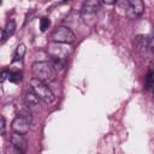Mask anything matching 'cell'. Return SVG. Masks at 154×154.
<instances>
[{
    "label": "cell",
    "mask_w": 154,
    "mask_h": 154,
    "mask_svg": "<svg viewBox=\"0 0 154 154\" xmlns=\"http://www.w3.org/2000/svg\"><path fill=\"white\" fill-rule=\"evenodd\" d=\"M31 72H32L34 78H36V79L46 83V84L52 83L57 77L55 69L48 61H36V63H34L32 66H31Z\"/></svg>",
    "instance_id": "obj_1"
},
{
    "label": "cell",
    "mask_w": 154,
    "mask_h": 154,
    "mask_svg": "<svg viewBox=\"0 0 154 154\" xmlns=\"http://www.w3.org/2000/svg\"><path fill=\"white\" fill-rule=\"evenodd\" d=\"M101 1L106 5H114L116 2H118V0H101Z\"/></svg>",
    "instance_id": "obj_19"
},
{
    "label": "cell",
    "mask_w": 154,
    "mask_h": 154,
    "mask_svg": "<svg viewBox=\"0 0 154 154\" xmlns=\"http://www.w3.org/2000/svg\"><path fill=\"white\" fill-rule=\"evenodd\" d=\"M49 26H51V19L47 18V17L41 18V20H40V30H41L42 32H45Z\"/></svg>",
    "instance_id": "obj_15"
},
{
    "label": "cell",
    "mask_w": 154,
    "mask_h": 154,
    "mask_svg": "<svg viewBox=\"0 0 154 154\" xmlns=\"http://www.w3.org/2000/svg\"><path fill=\"white\" fill-rule=\"evenodd\" d=\"M4 37H5V34H4V29L0 26V41H1Z\"/></svg>",
    "instance_id": "obj_20"
},
{
    "label": "cell",
    "mask_w": 154,
    "mask_h": 154,
    "mask_svg": "<svg viewBox=\"0 0 154 154\" xmlns=\"http://www.w3.org/2000/svg\"><path fill=\"white\" fill-rule=\"evenodd\" d=\"M134 49L140 55H147L153 51V40L150 36L137 35L134 37Z\"/></svg>",
    "instance_id": "obj_3"
},
{
    "label": "cell",
    "mask_w": 154,
    "mask_h": 154,
    "mask_svg": "<svg viewBox=\"0 0 154 154\" xmlns=\"http://www.w3.org/2000/svg\"><path fill=\"white\" fill-rule=\"evenodd\" d=\"M101 7V0H85L82 5V13L94 14Z\"/></svg>",
    "instance_id": "obj_9"
},
{
    "label": "cell",
    "mask_w": 154,
    "mask_h": 154,
    "mask_svg": "<svg viewBox=\"0 0 154 154\" xmlns=\"http://www.w3.org/2000/svg\"><path fill=\"white\" fill-rule=\"evenodd\" d=\"M125 10H126V16L129 18H136L143 13L144 4L142 0H126Z\"/></svg>",
    "instance_id": "obj_5"
},
{
    "label": "cell",
    "mask_w": 154,
    "mask_h": 154,
    "mask_svg": "<svg viewBox=\"0 0 154 154\" xmlns=\"http://www.w3.org/2000/svg\"><path fill=\"white\" fill-rule=\"evenodd\" d=\"M11 144L13 146V148L19 152V153H23L26 150V140L24 137V135L22 134H18V132H13L12 136H11Z\"/></svg>",
    "instance_id": "obj_8"
},
{
    "label": "cell",
    "mask_w": 154,
    "mask_h": 154,
    "mask_svg": "<svg viewBox=\"0 0 154 154\" xmlns=\"http://www.w3.org/2000/svg\"><path fill=\"white\" fill-rule=\"evenodd\" d=\"M30 88L38 96V99L42 100L43 102L51 103V102L54 101V94H53V91L49 89V87L46 83H43V82H41V81H38V79L32 77L30 79Z\"/></svg>",
    "instance_id": "obj_2"
},
{
    "label": "cell",
    "mask_w": 154,
    "mask_h": 154,
    "mask_svg": "<svg viewBox=\"0 0 154 154\" xmlns=\"http://www.w3.org/2000/svg\"><path fill=\"white\" fill-rule=\"evenodd\" d=\"M6 132V123L5 119L0 116V135H4Z\"/></svg>",
    "instance_id": "obj_18"
},
{
    "label": "cell",
    "mask_w": 154,
    "mask_h": 154,
    "mask_svg": "<svg viewBox=\"0 0 154 154\" xmlns=\"http://www.w3.org/2000/svg\"><path fill=\"white\" fill-rule=\"evenodd\" d=\"M18 116L22 117V118H24V119H26V120L31 124V122H32V116H31V112H30V109H29V107H28L26 105H25L24 107L19 108V111H18Z\"/></svg>",
    "instance_id": "obj_13"
},
{
    "label": "cell",
    "mask_w": 154,
    "mask_h": 154,
    "mask_svg": "<svg viewBox=\"0 0 154 154\" xmlns=\"http://www.w3.org/2000/svg\"><path fill=\"white\" fill-rule=\"evenodd\" d=\"M144 87L147 90H150L153 87V72L149 71L148 75L146 76V82H144Z\"/></svg>",
    "instance_id": "obj_16"
},
{
    "label": "cell",
    "mask_w": 154,
    "mask_h": 154,
    "mask_svg": "<svg viewBox=\"0 0 154 154\" xmlns=\"http://www.w3.org/2000/svg\"><path fill=\"white\" fill-rule=\"evenodd\" d=\"M1 4H2V0H0V5H1Z\"/></svg>",
    "instance_id": "obj_21"
},
{
    "label": "cell",
    "mask_w": 154,
    "mask_h": 154,
    "mask_svg": "<svg viewBox=\"0 0 154 154\" xmlns=\"http://www.w3.org/2000/svg\"><path fill=\"white\" fill-rule=\"evenodd\" d=\"M11 128H12L13 132H18V134H22V135H26V134L29 132V130H30V123H29L26 119H24V118L17 116V117L12 120Z\"/></svg>",
    "instance_id": "obj_7"
},
{
    "label": "cell",
    "mask_w": 154,
    "mask_h": 154,
    "mask_svg": "<svg viewBox=\"0 0 154 154\" xmlns=\"http://www.w3.org/2000/svg\"><path fill=\"white\" fill-rule=\"evenodd\" d=\"M25 52H26V47L24 43H19L16 48V52H14V58H13V61H22L23 57L25 55Z\"/></svg>",
    "instance_id": "obj_11"
},
{
    "label": "cell",
    "mask_w": 154,
    "mask_h": 154,
    "mask_svg": "<svg viewBox=\"0 0 154 154\" xmlns=\"http://www.w3.org/2000/svg\"><path fill=\"white\" fill-rule=\"evenodd\" d=\"M8 76H10V71L8 70H2L0 72V83H4L6 79H8Z\"/></svg>",
    "instance_id": "obj_17"
},
{
    "label": "cell",
    "mask_w": 154,
    "mask_h": 154,
    "mask_svg": "<svg viewBox=\"0 0 154 154\" xmlns=\"http://www.w3.org/2000/svg\"><path fill=\"white\" fill-rule=\"evenodd\" d=\"M16 28H17V25H16V22H14L13 19L7 20V22H6V25H5V29H4L5 36H6V37L12 36V35L14 34V31H16Z\"/></svg>",
    "instance_id": "obj_12"
},
{
    "label": "cell",
    "mask_w": 154,
    "mask_h": 154,
    "mask_svg": "<svg viewBox=\"0 0 154 154\" xmlns=\"http://www.w3.org/2000/svg\"><path fill=\"white\" fill-rule=\"evenodd\" d=\"M75 38L76 36L69 26H59L52 34L53 42H58V43H65V45L72 43L75 42Z\"/></svg>",
    "instance_id": "obj_4"
},
{
    "label": "cell",
    "mask_w": 154,
    "mask_h": 154,
    "mask_svg": "<svg viewBox=\"0 0 154 154\" xmlns=\"http://www.w3.org/2000/svg\"><path fill=\"white\" fill-rule=\"evenodd\" d=\"M48 52L51 54V58H57V59H65L67 60L69 57V48L65 46V43H58L54 42L53 45L49 46Z\"/></svg>",
    "instance_id": "obj_6"
},
{
    "label": "cell",
    "mask_w": 154,
    "mask_h": 154,
    "mask_svg": "<svg viewBox=\"0 0 154 154\" xmlns=\"http://www.w3.org/2000/svg\"><path fill=\"white\" fill-rule=\"evenodd\" d=\"M38 102H40L38 96H37L31 89L28 90V91H25V94H24V103H25L29 108H30V107H35V106H37Z\"/></svg>",
    "instance_id": "obj_10"
},
{
    "label": "cell",
    "mask_w": 154,
    "mask_h": 154,
    "mask_svg": "<svg viewBox=\"0 0 154 154\" xmlns=\"http://www.w3.org/2000/svg\"><path fill=\"white\" fill-rule=\"evenodd\" d=\"M23 78V75L20 71H12L10 72V76H8V81L12 82V83H19Z\"/></svg>",
    "instance_id": "obj_14"
}]
</instances>
